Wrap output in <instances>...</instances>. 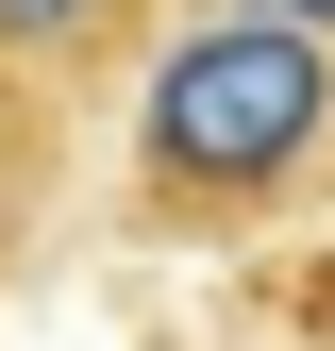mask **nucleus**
Wrapping results in <instances>:
<instances>
[{
	"instance_id": "1",
	"label": "nucleus",
	"mask_w": 335,
	"mask_h": 351,
	"mask_svg": "<svg viewBox=\"0 0 335 351\" xmlns=\"http://www.w3.org/2000/svg\"><path fill=\"white\" fill-rule=\"evenodd\" d=\"M319 184H335V34L168 0L135 67V134H117V217L151 251H251Z\"/></svg>"
},
{
	"instance_id": "2",
	"label": "nucleus",
	"mask_w": 335,
	"mask_h": 351,
	"mask_svg": "<svg viewBox=\"0 0 335 351\" xmlns=\"http://www.w3.org/2000/svg\"><path fill=\"white\" fill-rule=\"evenodd\" d=\"M151 34H168V0H0V67L51 84V101H84V117L151 67Z\"/></svg>"
},
{
	"instance_id": "3",
	"label": "nucleus",
	"mask_w": 335,
	"mask_h": 351,
	"mask_svg": "<svg viewBox=\"0 0 335 351\" xmlns=\"http://www.w3.org/2000/svg\"><path fill=\"white\" fill-rule=\"evenodd\" d=\"M67 151H84V101H51V84L0 67V285H17V268H34V234H51Z\"/></svg>"
},
{
	"instance_id": "4",
	"label": "nucleus",
	"mask_w": 335,
	"mask_h": 351,
	"mask_svg": "<svg viewBox=\"0 0 335 351\" xmlns=\"http://www.w3.org/2000/svg\"><path fill=\"white\" fill-rule=\"evenodd\" d=\"M235 17H302V34H335V0H235Z\"/></svg>"
},
{
	"instance_id": "5",
	"label": "nucleus",
	"mask_w": 335,
	"mask_h": 351,
	"mask_svg": "<svg viewBox=\"0 0 335 351\" xmlns=\"http://www.w3.org/2000/svg\"><path fill=\"white\" fill-rule=\"evenodd\" d=\"M319 217H335V184H319Z\"/></svg>"
}]
</instances>
